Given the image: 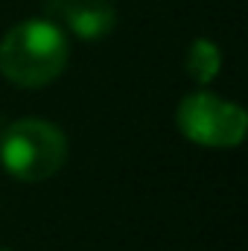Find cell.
Wrapping results in <instances>:
<instances>
[{"instance_id":"4","label":"cell","mask_w":248,"mask_h":251,"mask_svg":"<svg viewBox=\"0 0 248 251\" xmlns=\"http://www.w3.org/2000/svg\"><path fill=\"white\" fill-rule=\"evenodd\" d=\"M47 12L85 41H99L114 29V6L108 0H44Z\"/></svg>"},{"instance_id":"1","label":"cell","mask_w":248,"mask_h":251,"mask_svg":"<svg viewBox=\"0 0 248 251\" xmlns=\"http://www.w3.org/2000/svg\"><path fill=\"white\" fill-rule=\"evenodd\" d=\"M67 64V38L53 21H24L0 41V73L21 88H44Z\"/></svg>"},{"instance_id":"6","label":"cell","mask_w":248,"mask_h":251,"mask_svg":"<svg viewBox=\"0 0 248 251\" xmlns=\"http://www.w3.org/2000/svg\"><path fill=\"white\" fill-rule=\"evenodd\" d=\"M0 251H9V249H0Z\"/></svg>"},{"instance_id":"3","label":"cell","mask_w":248,"mask_h":251,"mask_svg":"<svg viewBox=\"0 0 248 251\" xmlns=\"http://www.w3.org/2000/svg\"><path fill=\"white\" fill-rule=\"evenodd\" d=\"M178 128L187 140L201 146H237L246 137V114L240 105L225 102L213 94H190L178 105Z\"/></svg>"},{"instance_id":"2","label":"cell","mask_w":248,"mask_h":251,"mask_svg":"<svg viewBox=\"0 0 248 251\" xmlns=\"http://www.w3.org/2000/svg\"><path fill=\"white\" fill-rule=\"evenodd\" d=\"M67 155V140L53 123L18 120L3 131L0 161L6 173L18 181L38 184L59 173Z\"/></svg>"},{"instance_id":"5","label":"cell","mask_w":248,"mask_h":251,"mask_svg":"<svg viewBox=\"0 0 248 251\" xmlns=\"http://www.w3.org/2000/svg\"><path fill=\"white\" fill-rule=\"evenodd\" d=\"M187 73L196 82L207 85L219 73V50L210 41H196L193 50H190V56H187Z\"/></svg>"}]
</instances>
